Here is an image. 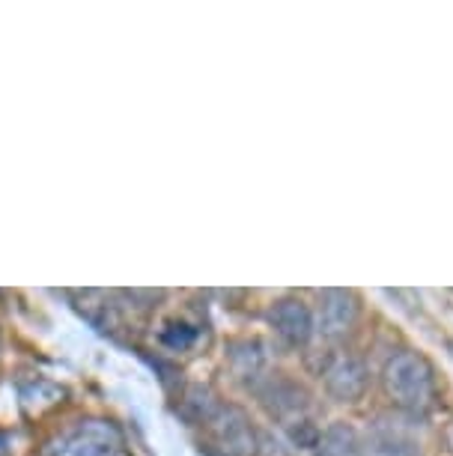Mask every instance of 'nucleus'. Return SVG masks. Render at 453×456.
<instances>
[{
  "mask_svg": "<svg viewBox=\"0 0 453 456\" xmlns=\"http://www.w3.org/2000/svg\"><path fill=\"white\" fill-rule=\"evenodd\" d=\"M203 424H209L212 438L224 451V456H251L254 453V429L247 418L233 406H206L200 411Z\"/></svg>",
  "mask_w": 453,
  "mask_h": 456,
  "instance_id": "7ed1b4c3",
  "label": "nucleus"
},
{
  "mask_svg": "<svg viewBox=\"0 0 453 456\" xmlns=\"http://www.w3.org/2000/svg\"><path fill=\"white\" fill-rule=\"evenodd\" d=\"M263 403L278 418H302V411L307 406V394L298 385L280 379V382H269V388L263 391Z\"/></svg>",
  "mask_w": 453,
  "mask_h": 456,
  "instance_id": "1a4fd4ad",
  "label": "nucleus"
},
{
  "mask_svg": "<svg viewBox=\"0 0 453 456\" xmlns=\"http://www.w3.org/2000/svg\"><path fill=\"white\" fill-rule=\"evenodd\" d=\"M48 456H123V436L108 420H81L48 447Z\"/></svg>",
  "mask_w": 453,
  "mask_h": 456,
  "instance_id": "f03ea898",
  "label": "nucleus"
},
{
  "mask_svg": "<svg viewBox=\"0 0 453 456\" xmlns=\"http://www.w3.org/2000/svg\"><path fill=\"white\" fill-rule=\"evenodd\" d=\"M0 456H12V444H10V436L0 429Z\"/></svg>",
  "mask_w": 453,
  "mask_h": 456,
  "instance_id": "9b49d317",
  "label": "nucleus"
},
{
  "mask_svg": "<svg viewBox=\"0 0 453 456\" xmlns=\"http://www.w3.org/2000/svg\"><path fill=\"white\" fill-rule=\"evenodd\" d=\"M382 388L406 415H426L435 406V373L421 352H397L382 370Z\"/></svg>",
  "mask_w": 453,
  "mask_h": 456,
  "instance_id": "f257e3e1",
  "label": "nucleus"
},
{
  "mask_svg": "<svg viewBox=\"0 0 453 456\" xmlns=\"http://www.w3.org/2000/svg\"><path fill=\"white\" fill-rule=\"evenodd\" d=\"M448 346H450V352H453V340H450V343H448Z\"/></svg>",
  "mask_w": 453,
  "mask_h": 456,
  "instance_id": "f8f14e48",
  "label": "nucleus"
},
{
  "mask_svg": "<svg viewBox=\"0 0 453 456\" xmlns=\"http://www.w3.org/2000/svg\"><path fill=\"white\" fill-rule=\"evenodd\" d=\"M361 314V301L352 289H322L320 292V311H316V325L326 338H344L352 331Z\"/></svg>",
  "mask_w": 453,
  "mask_h": 456,
  "instance_id": "423d86ee",
  "label": "nucleus"
},
{
  "mask_svg": "<svg viewBox=\"0 0 453 456\" xmlns=\"http://www.w3.org/2000/svg\"><path fill=\"white\" fill-rule=\"evenodd\" d=\"M269 322L280 340H287L289 346H304L313 338V311L304 305L302 298H284L269 311Z\"/></svg>",
  "mask_w": 453,
  "mask_h": 456,
  "instance_id": "0eeeda50",
  "label": "nucleus"
},
{
  "mask_svg": "<svg viewBox=\"0 0 453 456\" xmlns=\"http://www.w3.org/2000/svg\"><path fill=\"white\" fill-rule=\"evenodd\" d=\"M313 447H316V456H367L361 433H358L355 427L344 424V420L322 429Z\"/></svg>",
  "mask_w": 453,
  "mask_h": 456,
  "instance_id": "6e6552de",
  "label": "nucleus"
},
{
  "mask_svg": "<svg viewBox=\"0 0 453 456\" xmlns=\"http://www.w3.org/2000/svg\"><path fill=\"white\" fill-rule=\"evenodd\" d=\"M367 456H417L421 453V444H417V436L412 433V427L403 424L400 418H388L379 415L370 420L361 436Z\"/></svg>",
  "mask_w": 453,
  "mask_h": 456,
  "instance_id": "20e7f679",
  "label": "nucleus"
},
{
  "mask_svg": "<svg viewBox=\"0 0 453 456\" xmlns=\"http://www.w3.org/2000/svg\"><path fill=\"white\" fill-rule=\"evenodd\" d=\"M176 331H165L161 334V340L167 343V346H174V349H185L188 343L194 340V331L188 329V325H174Z\"/></svg>",
  "mask_w": 453,
  "mask_h": 456,
  "instance_id": "9d476101",
  "label": "nucleus"
},
{
  "mask_svg": "<svg viewBox=\"0 0 453 456\" xmlns=\"http://www.w3.org/2000/svg\"><path fill=\"white\" fill-rule=\"evenodd\" d=\"M322 382L337 403H358L367 391V367L358 355L337 352L322 367Z\"/></svg>",
  "mask_w": 453,
  "mask_h": 456,
  "instance_id": "39448f33",
  "label": "nucleus"
}]
</instances>
